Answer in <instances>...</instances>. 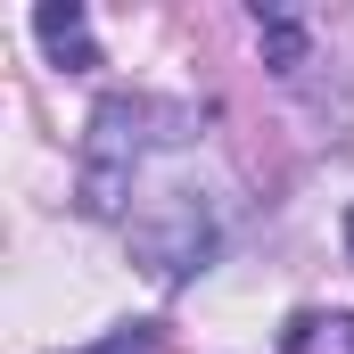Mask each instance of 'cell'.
<instances>
[{
  "label": "cell",
  "instance_id": "obj_1",
  "mask_svg": "<svg viewBox=\"0 0 354 354\" xmlns=\"http://www.w3.org/2000/svg\"><path fill=\"white\" fill-rule=\"evenodd\" d=\"M149 124H174V107H157V99H140V91H107V99L91 107L83 181H75V206H83L91 223H124V198H132L140 149L165 140V132H149Z\"/></svg>",
  "mask_w": 354,
  "mask_h": 354
},
{
  "label": "cell",
  "instance_id": "obj_2",
  "mask_svg": "<svg viewBox=\"0 0 354 354\" xmlns=\"http://www.w3.org/2000/svg\"><path fill=\"white\" fill-rule=\"evenodd\" d=\"M132 248L149 256L157 280H189V272H206V256H214V223H206L189 198H174V214H165V223H140Z\"/></svg>",
  "mask_w": 354,
  "mask_h": 354
},
{
  "label": "cell",
  "instance_id": "obj_3",
  "mask_svg": "<svg viewBox=\"0 0 354 354\" xmlns=\"http://www.w3.org/2000/svg\"><path fill=\"white\" fill-rule=\"evenodd\" d=\"M33 33H41V50H50L66 75L107 66V58H99V41H91V8H83V0H41V8H33Z\"/></svg>",
  "mask_w": 354,
  "mask_h": 354
},
{
  "label": "cell",
  "instance_id": "obj_4",
  "mask_svg": "<svg viewBox=\"0 0 354 354\" xmlns=\"http://www.w3.org/2000/svg\"><path fill=\"white\" fill-rule=\"evenodd\" d=\"M256 50H264L272 75H305V58H313V33L288 17V8H264L256 0Z\"/></svg>",
  "mask_w": 354,
  "mask_h": 354
},
{
  "label": "cell",
  "instance_id": "obj_5",
  "mask_svg": "<svg viewBox=\"0 0 354 354\" xmlns=\"http://www.w3.org/2000/svg\"><path fill=\"white\" fill-rule=\"evenodd\" d=\"M165 346V322H115L99 346H83V354H157Z\"/></svg>",
  "mask_w": 354,
  "mask_h": 354
},
{
  "label": "cell",
  "instance_id": "obj_6",
  "mask_svg": "<svg viewBox=\"0 0 354 354\" xmlns=\"http://www.w3.org/2000/svg\"><path fill=\"white\" fill-rule=\"evenodd\" d=\"M313 330H322V313H297V322L280 330V354H305V346H313Z\"/></svg>",
  "mask_w": 354,
  "mask_h": 354
},
{
  "label": "cell",
  "instance_id": "obj_7",
  "mask_svg": "<svg viewBox=\"0 0 354 354\" xmlns=\"http://www.w3.org/2000/svg\"><path fill=\"white\" fill-rule=\"evenodd\" d=\"M330 338H338V346L354 354V313H330Z\"/></svg>",
  "mask_w": 354,
  "mask_h": 354
},
{
  "label": "cell",
  "instance_id": "obj_8",
  "mask_svg": "<svg viewBox=\"0 0 354 354\" xmlns=\"http://www.w3.org/2000/svg\"><path fill=\"white\" fill-rule=\"evenodd\" d=\"M346 264H354V206H346Z\"/></svg>",
  "mask_w": 354,
  "mask_h": 354
}]
</instances>
